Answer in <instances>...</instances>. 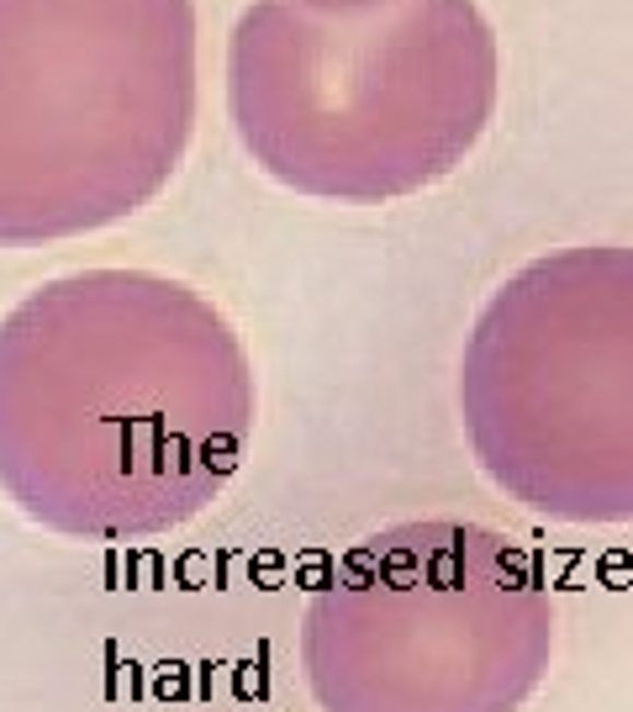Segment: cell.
Here are the masks:
<instances>
[{"label": "cell", "mask_w": 633, "mask_h": 712, "mask_svg": "<svg viewBox=\"0 0 633 712\" xmlns=\"http://www.w3.org/2000/svg\"><path fill=\"white\" fill-rule=\"evenodd\" d=\"M254 412L238 327L175 275L74 269L0 317V491L59 538L185 528L243 470Z\"/></svg>", "instance_id": "1"}, {"label": "cell", "mask_w": 633, "mask_h": 712, "mask_svg": "<svg viewBox=\"0 0 633 712\" xmlns=\"http://www.w3.org/2000/svg\"><path fill=\"white\" fill-rule=\"evenodd\" d=\"M296 5H312V11H360V5H375V0H296Z\"/></svg>", "instance_id": "6"}, {"label": "cell", "mask_w": 633, "mask_h": 712, "mask_svg": "<svg viewBox=\"0 0 633 712\" xmlns=\"http://www.w3.org/2000/svg\"><path fill=\"white\" fill-rule=\"evenodd\" d=\"M190 132V0H0V248L138 217Z\"/></svg>", "instance_id": "3"}, {"label": "cell", "mask_w": 633, "mask_h": 712, "mask_svg": "<svg viewBox=\"0 0 633 712\" xmlns=\"http://www.w3.org/2000/svg\"><path fill=\"white\" fill-rule=\"evenodd\" d=\"M496 101L502 48L476 0H254L227 48L243 153L274 185L338 207H391L449 179Z\"/></svg>", "instance_id": "2"}, {"label": "cell", "mask_w": 633, "mask_h": 712, "mask_svg": "<svg viewBox=\"0 0 633 712\" xmlns=\"http://www.w3.org/2000/svg\"><path fill=\"white\" fill-rule=\"evenodd\" d=\"M543 564L485 523L422 517L360 538L302 607L317 712H523L554 665Z\"/></svg>", "instance_id": "4"}, {"label": "cell", "mask_w": 633, "mask_h": 712, "mask_svg": "<svg viewBox=\"0 0 633 712\" xmlns=\"http://www.w3.org/2000/svg\"><path fill=\"white\" fill-rule=\"evenodd\" d=\"M459 422L481 475L565 528L633 523V248L513 269L470 323Z\"/></svg>", "instance_id": "5"}]
</instances>
